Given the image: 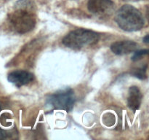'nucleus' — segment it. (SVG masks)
Here are the masks:
<instances>
[{"label": "nucleus", "mask_w": 149, "mask_h": 140, "mask_svg": "<svg viewBox=\"0 0 149 140\" xmlns=\"http://www.w3.org/2000/svg\"><path fill=\"white\" fill-rule=\"evenodd\" d=\"M115 21L118 26L126 32H137L145 25L142 13L130 4H125L116 13Z\"/></svg>", "instance_id": "f257e3e1"}, {"label": "nucleus", "mask_w": 149, "mask_h": 140, "mask_svg": "<svg viewBox=\"0 0 149 140\" xmlns=\"http://www.w3.org/2000/svg\"><path fill=\"white\" fill-rule=\"evenodd\" d=\"M99 40V35L96 32L84 29L72 31L65 35L62 42L65 46L71 49H80L81 48L95 45Z\"/></svg>", "instance_id": "f03ea898"}, {"label": "nucleus", "mask_w": 149, "mask_h": 140, "mask_svg": "<svg viewBox=\"0 0 149 140\" xmlns=\"http://www.w3.org/2000/svg\"><path fill=\"white\" fill-rule=\"evenodd\" d=\"M8 18L13 29L21 34L31 32L36 25V16L28 9L17 8L9 15Z\"/></svg>", "instance_id": "7ed1b4c3"}, {"label": "nucleus", "mask_w": 149, "mask_h": 140, "mask_svg": "<svg viewBox=\"0 0 149 140\" xmlns=\"http://www.w3.org/2000/svg\"><path fill=\"white\" fill-rule=\"evenodd\" d=\"M75 100L74 91L71 89H65L50 95L47 99V103L56 109L70 112L74 107Z\"/></svg>", "instance_id": "20e7f679"}, {"label": "nucleus", "mask_w": 149, "mask_h": 140, "mask_svg": "<svg viewBox=\"0 0 149 140\" xmlns=\"http://www.w3.org/2000/svg\"><path fill=\"white\" fill-rule=\"evenodd\" d=\"M89 11L98 17H108L112 15L115 4L112 0H89Z\"/></svg>", "instance_id": "39448f33"}, {"label": "nucleus", "mask_w": 149, "mask_h": 140, "mask_svg": "<svg viewBox=\"0 0 149 140\" xmlns=\"http://www.w3.org/2000/svg\"><path fill=\"white\" fill-rule=\"evenodd\" d=\"M34 78V76L32 73L24 70H16L12 71L8 74L7 80L10 83L15 85L17 87L27 85L32 82Z\"/></svg>", "instance_id": "423d86ee"}, {"label": "nucleus", "mask_w": 149, "mask_h": 140, "mask_svg": "<svg viewBox=\"0 0 149 140\" xmlns=\"http://www.w3.org/2000/svg\"><path fill=\"white\" fill-rule=\"evenodd\" d=\"M138 48V44L132 40L117 41L111 45V50L112 52L119 55H126L135 52Z\"/></svg>", "instance_id": "0eeeda50"}, {"label": "nucleus", "mask_w": 149, "mask_h": 140, "mask_svg": "<svg viewBox=\"0 0 149 140\" xmlns=\"http://www.w3.org/2000/svg\"><path fill=\"white\" fill-rule=\"evenodd\" d=\"M143 95L137 86H132L128 91L127 105L128 107L135 112L140 108L142 102Z\"/></svg>", "instance_id": "6e6552de"}, {"label": "nucleus", "mask_w": 149, "mask_h": 140, "mask_svg": "<svg viewBox=\"0 0 149 140\" xmlns=\"http://www.w3.org/2000/svg\"><path fill=\"white\" fill-rule=\"evenodd\" d=\"M146 69H147V65L145 67H142V68L137 69L134 70L132 71V74L135 77H138V78L141 79V80H144L147 77L146 74Z\"/></svg>", "instance_id": "1a4fd4ad"}, {"label": "nucleus", "mask_w": 149, "mask_h": 140, "mask_svg": "<svg viewBox=\"0 0 149 140\" xmlns=\"http://www.w3.org/2000/svg\"><path fill=\"white\" fill-rule=\"evenodd\" d=\"M148 53V50H135L133 55L132 57V61H136L141 59L143 55H147Z\"/></svg>", "instance_id": "9d476101"}, {"label": "nucleus", "mask_w": 149, "mask_h": 140, "mask_svg": "<svg viewBox=\"0 0 149 140\" xmlns=\"http://www.w3.org/2000/svg\"><path fill=\"white\" fill-rule=\"evenodd\" d=\"M7 136H8L7 131L0 128V139H4L7 138Z\"/></svg>", "instance_id": "9b49d317"}, {"label": "nucleus", "mask_w": 149, "mask_h": 140, "mask_svg": "<svg viewBox=\"0 0 149 140\" xmlns=\"http://www.w3.org/2000/svg\"><path fill=\"white\" fill-rule=\"evenodd\" d=\"M143 42H145V43L148 44L149 43V35L147 34L145 37H143Z\"/></svg>", "instance_id": "f8f14e48"}, {"label": "nucleus", "mask_w": 149, "mask_h": 140, "mask_svg": "<svg viewBox=\"0 0 149 140\" xmlns=\"http://www.w3.org/2000/svg\"><path fill=\"white\" fill-rule=\"evenodd\" d=\"M124 1H142V0H122Z\"/></svg>", "instance_id": "ddd939ff"}, {"label": "nucleus", "mask_w": 149, "mask_h": 140, "mask_svg": "<svg viewBox=\"0 0 149 140\" xmlns=\"http://www.w3.org/2000/svg\"><path fill=\"white\" fill-rule=\"evenodd\" d=\"M0 110H1V103H0Z\"/></svg>", "instance_id": "4468645a"}]
</instances>
